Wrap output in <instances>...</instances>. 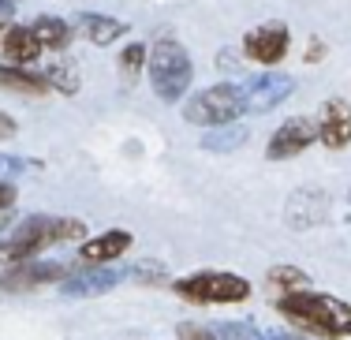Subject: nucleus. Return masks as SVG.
Instances as JSON below:
<instances>
[{
    "mask_svg": "<svg viewBox=\"0 0 351 340\" xmlns=\"http://www.w3.org/2000/svg\"><path fill=\"white\" fill-rule=\"evenodd\" d=\"M128 277L123 269H108V265H86V269H75L68 280L60 284V295L68 300H86V295H101L108 288H116Z\"/></svg>",
    "mask_w": 351,
    "mask_h": 340,
    "instance_id": "11",
    "label": "nucleus"
},
{
    "mask_svg": "<svg viewBox=\"0 0 351 340\" xmlns=\"http://www.w3.org/2000/svg\"><path fill=\"white\" fill-rule=\"evenodd\" d=\"M247 138H250V131L243 127V123H224V127H213V131H206V135H202V150L232 154V150H239Z\"/></svg>",
    "mask_w": 351,
    "mask_h": 340,
    "instance_id": "17",
    "label": "nucleus"
},
{
    "mask_svg": "<svg viewBox=\"0 0 351 340\" xmlns=\"http://www.w3.org/2000/svg\"><path fill=\"white\" fill-rule=\"evenodd\" d=\"M146 75H149V86L161 101H180L187 94L191 79H195V64H191L187 49L172 38H161L146 56Z\"/></svg>",
    "mask_w": 351,
    "mask_h": 340,
    "instance_id": "3",
    "label": "nucleus"
},
{
    "mask_svg": "<svg viewBox=\"0 0 351 340\" xmlns=\"http://www.w3.org/2000/svg\"><path fill=\"white\" fill-rule=\"evenodd\" d=\"M0 53L8 56L12 68H27V64H34L41 56V41L34 38V30H30V27L15 23V27L0 30Z\"/></svg>",
    "mask_w": 351,
    "mask_h": 340,
    "instance_id": "14",
    "label": "nucleus"
},
{
    "mask_svg": "<svg viewBox=\"0 0 351 340\" xmlns=\"http://www.w3.org/2000/svg\"><path fill=\"white\" fill-rule=\"evenodd\" d=\"M277 311L291 321L295 329L322 340H344L351 337V306L344 300L329 292H311V288H299L277 300Z\"/></svg>",
    "mask_w": 351,
    "mask_h": 340,
    "instance_id": "1",
    "label": "nucleus"
},
{
    "mask_svg": "<svg viewBox=\"0 0 351 340\" xmlns=\"http://www.w3.org/2000/svg\"><path fill=\"white\" fill-rule=\"evenodd\" d=\"M288 49H291V30L284 27L280 19L262 23V27H250L243 34V56L254 60V64H262V68L280 64L284 56H288Z\"/></svg>",
    "mask_w": 351,
    "mask_h": 340,
    "instance_id": "8",
    "label": "nucleus"
},
{
    "mask_svg": "<svg viewBox=\"0 0 351 340\" xmlns=\"http://www.w3.org/2000/svg\"><path fill=\"white\" fill-rule=\"evenodd\" d=\"M27 172V161L23 157H12V154H0V180H12V176H23Z\"/></svg>",
    "mask_w": 351,
    "mask_h": 340,
    "instance_id": "25",
    "label": "nucleus"
},
{
    "mask_svg": "<svg viewBox=\"0 0 351 340\" xmlns=\"http://www.w3.org/2000/svg\"><path fill=\"white\" fill-rule=\"evenodd\" d=\"M128 277L138 280V284H161L169 273H165L161 262H138V265H131V269H128Z\"/></svg>",
    "mask_w": 351,
    "mask_h": 340,
    "instance_id": "23",
    "label": "nucleus"
},
{
    "mask_svg": "<svg viewBox=\"0 0 351 340\" xmlns=\"http://www.w3.org/2000/svg\"><path fill=\"white\" fill-rule=\"evenodd\" d=\"M79 27H82V34L94 41V45H112L116 38L128 34V23L112 19V15H101V12H82Z\"/></svg>",
    "mask_w": 351,
    "mask_h": 340,
    "instance_id": "15",
    "label": "nucleus"
},
{
    "mask_svg": "<svg viewBox=\"0 0 351 340\" xmlns=\"http://www.w3.org/2000/svg\"><path fill=\"white\" fill-rule=\"evenodd\" d=\"M317 138L329 150H344L351 143V105L332 97V101L322 105V120H317Z\"/></svg>",
    "mask_w": 351,
    "mask_h": 340,
    "instance_id": "13",
    "label": "nucleus"
},
{
    "mask_svg": "<svg viewBox=\"0 0 351 340\" xmlns=\"http://www.w3.org/2000/svg\"><path fill=\"white\" fill-rule=\"evenodd\" d=\"M176 340H217V333H210L206 326H195V321H183L176 329Z\"/></svg>",
    "mask_w": 351,
    "mask_h": 340,
    "instance_id": "24",
    "label": "nucleus"
},
{
    "mask_svg": "<svg viewBox=\"0 0 351 340\" xmlns=\"http://www.w3.org/2000/svg\"><path fill=\"white\" fill-rule=\"evenodd\" d=\"M12 4H15V0H12Z\"/></svg>",
    "mask_w": 351,
    "mask_h": 340,
    "instance_id": "31",
    "label": "nucleus"
},
{
    "mask_svg": "<svg viewBox=\"0 0 351 340\" xmlns=\"http://www.w3.org/2000/svg\"><path fill=\"white\" fill-rule=\"evenodd\" d=\"M146 56H149V53H146V45H142V41H135V45H128V49L120 53V68L128 71V79H135L138 71L146 68Z\"/></svg>",
    "mask_w": 351,
    "mask_h": 340,
    "instance_id": "22",
    "label": "nucleus"
},
{
    "mask_svg": "<svg viewBox=\"0 0 351 340\" xmlns=\"http://www.w3.org/2000/svg\"><path fill=\"white\" fill-rule=\"evenodd\" d=\"M0 262H4V243H0Z\"/></svg>",
    "mask_w": 351,
    "mask_h": 340,
    "instance_id": "30",
    "label": "nucleus"
},
{
    "mask_svg": "<svg viewBox=\"0 0 351 340\" xmlns=\"http://www.w3.org/2000/svg\"><path fill=\"white\" fill-rule=\"evenodd\" d=\"M265 284L277 288L280 295H288V292H299V288H306V273L295 269V265H273V269L265 273Z\"/></svg>",
    "mask_w": 351,
    "mask_h": 340,
    "instance_id": "19",
    "label": "nucleus"
},
{
    "mask_svg": "<svg viewBox=\"0 0 351 340\" xmlns=\"http://www.w3.org/2000/svg\"><path fill=\"white\" fill-rule=\"evenodd\" d=\"M217 340H269V337H262L250 321H221L217 326Z\"/></svg>",
    "mask_w": 351,
    "mask_h": 340,
    "instance_id": "21",
    "label": "nucleus"
},
{
    "mask_svg": "<svg viewBox=\"0 0 351 340\" xmlns=\"http://www.w3.org/2000/svg\"><path fill=\"white\" fill-rule=\"evenodd\" d=\"M0 86L12 90V94H30V97L49 94L45 75H34V71H27V68H12V64H0Z\"/></svg>",
    "mask_w": 351,
    "mask_h": 340,
    "instance_id": "16",
    "label": "nucleus"
},
{
    "mask_svg": "<svg viewBox=\"0 0 351 340\" xmlns=\"http://www.w3.org/2000/svg\"><path fill=\"white\" fill-rule=\"evenodd\" d=\"M176 295L187 303L210 306V303H243L250 300V280L236 277V273H191V277L176 280Z\"/></svg>",
    "mask_w": 351,
    "mask_h": 340,
    "instance_id": "5",
    "label": "nucleus"
},
{
    "mask_svg": "<svg viewBox=\"0 0 351 340\" xmlns=\"http://www.w3.org/2000/svg\"><path fill=\"white\" fill-rule=\"evenodd\" d=\"M75 273L71 262H15L0 273V288L4 292H34V288L45 284H64Z\"/></svg>",
    "mask_w": 351,
    "mask_h": 340,
    "instance_id": "6",
    "label": "nucleus"
},
{
    "mask_svg": "<svg viewBox=\"0 0 351 340\" xmlns=\"http://www.w3.org/2000/svg\"><path fill=\"white\" fill-rule=\"evenodd\" d=\"M269 340H303V337H291V333H273Z\"/></svg>",
    "mask_w": 351,
    "mask_h": 340,
    "instance_id": "29",
    "label": "nucleus"
},
{
    "mask_svg": "<svg viewBox=\"0 0 351 340\" xmlns=\"http://www.w3.org/2000/svg\"><path fill=\"white\" fill-rule=\"evenodd\" d=\"M131 243H135V236H131L128 228H108V232H101V236H90L86 243L79 247V262H86V265L116 262L120 254L131 251Z\"/></svg>",
    "mask_w": 351,
    "mask_h": 340,
    "instance_id": "12",
    "label": "nucleus"
},
{
    "mask_svg": "<svg viewBox=\"0 0 351 340\" xmlns=\"http://www.w3.org/2000/svg\"><path fill=\"white\" fill-rule=\"evenodd\" d=\"M325 56V45H322V38H311V45H306V64H317Z\"/></svg>",
    "mask_w": 351,
    "mask_h": 340,
    "instance_id": "27",
    "label": "nucleus"
},
{
    "mask_svg": "<svg viewBox=\"0 0 351 340\" xmlns=\"http://www.w3.org/2000/svg\"><path fill=\"white\" fill-rule=\"evenodd\" d=\"M15 131H19V127H15V120H12L8 112H0V143H8V138H15Z\"/></svg>",
    "mask_w": 351,
    "mask_h": 340,
    "instance_id": "26",
    "label": "nucleus"
},
{
    "mask_svg": "<svg viewBox=\"0 0 351 340\" xmlns=\"http://www.w3.org/2000/svg\"><path fill=\"white\" fill-rule=\"evenodd\" d=\"M348 198H351V195H348Z\"/></svg>",
    "mask_w": 351,
    "mask_h": 340,
    "instance_id": "32",
    "label": "nucleus"
},
{
    "mask_svg": "<svg viewBox=\"0 0 351 340\" xmlns=\"http://www.w3.org/2000/svg\"><path fill=\"white\" fill-rule=\"evenodd\" d=\"M45 82H49V90H60V94H79V71L68 68L64 60H56L45 71Z\"/></svg>",
    "mask_w": 351,
    "mask_h": 340,
    "instance_id": "20",
    "label": "nucleus"
},
{
    "mask_svg": "<svg viewBox=\"0 0 351 340\" xmlns=\"http://www.w3.org/2000/svg\"><path fill=\"white\" fill-rule=\"evenodd\" d=\"M239 90H243V105L247 112H273L277 105H284L291 94H295V79L284 75V71H258V75H250L239 82Z\"/></svg>",
    "mask_w": 351,
    "mask_h": 340,
    "instance_id": "7",
    "label": "nucleus"
},
{
    "mask_svg": "<svg viewBox=\"0 0 351 340\" xmlns=\"http://www.w3.org/2000/svg\"><path fill=\"white\" fill-rule=\"evenodd\" d=\"M314 138H317V120H311V116H291V120H284L273 131L269 146H265V157L269 161H288V157L303 154L306 146H314Z\"/></svg>",
    "mask_w": 351,
    "mask_h": 340,
    "instance_id": "9",
    "label": "nucleus"
},
{
    "mask_svg": "<svg viewBox=\"0 0 351 340\" xmlns=\"http://www.w3.org/2000/svg\"><path fill=\"white\" fill-rule=\"evenodd\" d=\"M79 236H90L86 225L75 217H49V213H34V217L19 221L12 228L4 243V262H30L34 254L49 251L56 243H68V239H79Z\"/></svg>",
    "mask_w": 351,
    "mask_h": 340,
    "instance_id": "2",
    "label": "nucleus"
},
{
    "mask_svg": "<svg viewBox=\"0 0 351 340\" xmlns=\"http://www.w3.org/2000/svg\"><path fill=\"white\" fill-rule=\"evenodd\" d=\"M12 217H15V213H12V210H0V232H4L8 225H12Z\"/></svg>",
    "mask_w": 351,
    "mask_h": 340,
    "instance_id": "28",
    "label": "nucleus"
},
{
    "mask_svg": "<svg viewBox=\"0 0 351 340\" xmlns=\"http://www.w3.org/2000/svg\"><path fill=\"white\" fill-rule=\"evenodd\" d=\"M329 217V195L317 187H299L288 195V206H284V225L288 228H317Z\"/></svg>",
    "mask_w": 351,
    "mask_h": 340,
    "instance_id": "10",
    "label": "nucleus"
},
{
    "mask_svg": "<svg viewBox=\"0 0 351 340\" xmlns=\"http://www.w3.org/2000/svg\"><path fill=\"white\" fill-rule=\"evenodd\" d=\"M247 112L243 105V90L236 82H217V86H206L183 105V120L195 123V127H224V123H236L239 116Z\"/></svg>",
    "mask_w": 351,
    "mask_h": 340,
    "instance_id": "4",
    "label": "nucleus"
},
{
    "mask_svg": "<svg viewBox=\"0 0 351 340\" xmlns=\"http://www.w3.org/2000/svg\"><path fill=\"white\" fill-rule=\"evenodd\" d=\"M30 30H34V38L41 41V49H64L71 41V27L60 19V15H41V19L30 23Z\"/></svg>",
    "mask_w": 351,
    "mask_h": 340,
    "instance_id": "18",
    "label": "nucleus"
}]
</instances>
